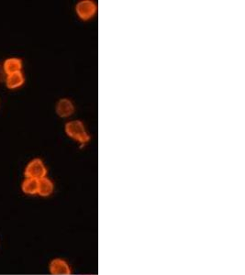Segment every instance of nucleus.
<instances>
[{
	"label": "nucleus",
	"mask_w": 245,
	"mask_h": 275,
	"mask_svg": "<svg viewBox=\"0 0 245 275\" xmlns=\"http://www.w3.org/2000/svg\"><path fill=\"white\" fill-rule=\"evenodd\" d=\"M7 75L6 72L4 71L3 66L0 65V82H4L7 79Z\"/></svg>",
	"instance_id": "obj_10"
},
{
	"label": "nucleus",
	"mask_w": 245,
	"mask_h": 275,
	"mask_svg": "<svg viewBox=\"0 0 245 275\" xmlns=\"http://www.w3.org/2000/svg\"><path fill=\"white\" fill-rule=\"evenodd\" d=\"M47 169L44 165V162L41 159H34L29 162L25 169V176L26 178H32L40 180L44 177H46Z\"/></svg>",
	"instance_id": "obj_2"
},
{
	"label": "nucleus",
	"mask_w": 245,
	"mask_h": 275,
	"mask_svg": "<svg viewBox=\"0 0 245 275\" xmlns=\"http://www.w3.org/2000/svg\"><path fill=\"white\" fill-rule=\"evenodd\" d=\"M74 111L72 101L68 99H60L56 104V113L61 118L70 117Z\"/></svg>",
	"instance_id": "obj_5"
},
{
	"label": "nucleus",
	"mask_w": 245,
	"mask_h": 275,
	"mask_svg": "<svg viewBox=\"0 0 245 275\" xmlns=\"http://www.w3.org/2000/svg\"><path fill=\"white\" fill-rule=\"evenodd\" d=\"M75 10L80 19L87 21L94 17L97 12V5L91 0H82L76 4Z\"/></svg>",
	"instance_id": "obj_3"
},
{
	"label": "nucleus",
	"mask_w": 245,
	"mask_h": 275,
	"mask_svg": "<svg viewBox=\"0 0 245 275\" xmlns=\"http://www.w3.org/2000/svg\"></svg>",
	"instance_id": "obj_11"
},
{
	"label": "nucleus",
	"mask_w": 245,
	"mask_h": 275,
	"mask_svg": "<svg viewBox=\"0 0 245 275\" xmlns=\"http://www.w3.org/2000/svg\"><path fill=\"white\" fill-rule=\"evenodd\" d=\"M65 132L70 138L81 143H86L90 140L86 127L80 120H72L65 125Z\"/></svg>",
	"instance_id": "obj_1"
},
{
	"label": "nucleus",
	"mask_w": 245,
	"mask_h": 275,
	"mask_svg": "<svg viewBox=\"0 0 245 275\" xmlns=\"http://www.w3.org/2000/svg\"><path fill=\"white\" fill-rule=\"evenodd\" d=\"M3 68L7 75L21 72L22 68V61L19 58H9L5 61Z\"/></svg>",
	"instance_id": "obj_7"
},
{
	"label": "nucleus",
	"mask_w": 245,
	"mask_h": 275,
	"mask_svg": "<svg viewBox=\"0 0 245 275\" xmlns=\"http://www.w3.org/2000/svg\"><path fill=\"white\" fill-rule=\"evenodd\" d=\"M53 189H54V185L49 178L44 177L39 180V188H38L39 196L43 198L50 197L53 192Z\"/></svg>",
	"instance_id": "obj_6"
},
{
	"label": "nucleus",
	"mask_w": 245,
	"mask_h": 275,
	"mask_svg": "<svg viewBox=\"0 0 245 275\" xmlns=\"http://www.w3.org/2000/svg\"><path fill=\"white\" fill-rule=\"evenodd\" d=\"M39 180L32 178H26L22 183V189L26 195H38Z\"/></svg>",
	"instance_id": "obj_9"
},
{
	"label": "nucleus",
	"mask_w": 245,
	"mask_h": 275,
	"mask_svg": "<svg viewBox=\"0 0 245 275\" xmlns=\"http://www.w3.org/2000/svg\"><path fill=\"white\" fill-rule=\"evenodd\" d=\"M49 272L51 275H72V268L64 259L55 258L50 261Z\"/></svg>",
	"instance_id": "obj_4"
},
{
	"label": "nucleus",
	"mask_w": 245,
	"mask_h": 275,
	"mask_svg": "<svg viewBox=\"0 0 245 275\" xmlns=\"http://www.w3.org/2000/svg\"><path fill=\"white\" fill-rule=\"evenodd\" d=\"M24 82H25V78L22 75V72L7 75V79H6L7 86L9 89H15V88L21 87L24 84Z\"/></svg>",
	"instance_id": "obj_8"
}]
</instances>
